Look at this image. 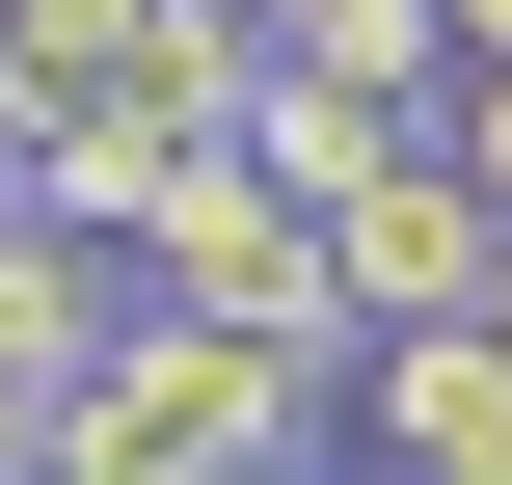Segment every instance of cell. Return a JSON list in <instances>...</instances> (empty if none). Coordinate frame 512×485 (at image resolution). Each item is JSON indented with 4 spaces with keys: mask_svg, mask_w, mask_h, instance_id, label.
Masks as SVG:
<instances>
[{
    "mask_svg": "<svg viewBox=\"0 0 512 485\" xmlns=\"http://www.w3.org/2000/svg\"><path fill=\"white\" fill-rule=\"evenodd\" d=\"M135 297H189V324H243V351H297V378H351V297H324V216L243 162V135H162V189H135V243H108Z\"/></svg>",
    "mask_w": 512,
    "mask_h": 485,
    "instance_id": "1",
    "label": "cell"
},
{
    "mask_svg": "<svg viewBox=\"0 0 512 485\" xmlns=\"http://www.w3.org/2000/svg\"><path fill=\"white\" fill-rule=\"evenodd\" d=\"M486 189H459V162H432V135H378V162H351V189H324V297H351V351H378V324H459V297H486Z\"/></svg>",
    "mask_w": 512,
    "mask_h": 485,
    "instance_id": "2",
    "label": "cell"
},
{
    "mask_svg": "<svg viewBox=\"0 0 512 485\" xmlns=\"http://www.w3.org/2000/svg\"><path fill=\"white\" fill-rule=\"evenodd\" d=\"M351 432L405 485H512V324H378L351 351Z\"/></svg>",
    "mask_w": 512,
    "mask_h": 485,
    "instance_id": "3",
    "label": "cell"
},
{
    "mask_svg": "<svg viewBox=\"0 0 512 485\" xmlns=\"http://www.w3.org/2000/svg\"><path fill=\"white\" fill-rule=\"evenodd\" d=\"M108 324H135V270H108V243H81V216H27V189H0V378H27V405H54V378H81V351H108Z\"/></svg>",
    "mask_w": 512,
    "mask_h": 485,
    "instance_id": "4",
    "label": "cell"
},
{
    "mask_svg": "<svg viewBox=\"0 0 512 485\" xmlns=\"http://www.w3.org/2000/svg\"><path fill=\"white\" fill-rule=\"evenodd\" d=\"M432 54H512V0H432Z\"/></svg>",
    "mask_w": 512,
    "mask_h": 485,
    "instance_id": "5",
    "label": "cell"
},
{
    "mask_svg": "<svg viewBox=\"0 0 512 485\" xmlns=\"http://www.w3.org/2000/svg\"><path fill=\"white\" fill-rule=\"evenodd\" d=\"M189 485H324V459H189Z\"/></svg>",
    "mask_w": 512,
    "mask_h": 485,
    "instance_id": "6",
    "label": "cell"
},
{
    "mask_svg": "<svg viewBox=\"0 0 512 485\" xmlns=\"http://www.w3.org/2000/svg\"><path fill=\"white\" fill-rule=\"evenodd\" d=\"M0 459H27V378H0Z\"/></svg>",
    "mask_w": 512,
    "mask_h": 485,
    "instance_id": "7",
    "label": "cell"
},
{
    "mask_svg": "<svg viewBox=\"0 0 512 485\" xmlns=\"http://www.w3.org/2000/svg\"><path fill=\"white\" fill-rule=\"evenodd\" d=\"M0 108H27V54H0Z\"/></svg>",
    "mask_w": 512,
    "mask_h": 485,
    "instance_id": "8",
    "label": "cell"
}]
</instances>
